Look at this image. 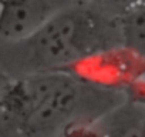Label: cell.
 I'll return each instance as SVG.
<instances>
[{
  "instance_id": "6",
  "label": "cell",
  "mask_w": 145,
  "mask_h": 137,
  "mask_svg": "<svg viewBox=\"0 0 145 137\" xmlns=\"http://www.w3.org/2000/svg\"><path fill=\"white\" fill-rule=\"evenodd\" d=\"M117 22L122 46L145 57V7Z\"/></svg>"
},
{
  "instance_id": "1",
  "label": "cell",
  "mask_w": 145,
  "mask_h": 137,
  "mask_svg": "<svg viewBox=\"0 0 145 137\" xmlns=\"http://www.w3.org/2000/svg\"><path fill=\"white\" fill-rule=\"evenodd\" d=\"M122 101L67 70L12 77L0 89V137H64Z\"/></svg>"
},
{
  "instance_id": "5",
  "label": "cell",
  "mask_w": 145,
  "mask_h": 137,
  "mask_svg": "<svg viewBox=\"0 0 145 137\" xmlns=\"http://www.w3.org/2000/svg\"><path fill=\"white\" fill-rule=\"evenodd\" d=\"M64 137H145V109L125 99L103 116L71 128Z\"/></svg>"
},
{
  "instance_id": "8",
  "label": "cell",
  "mask_w": 145,
  "mask_h": 137,
  "mask_svg": "<svg viewBox=\"0 0 145 137\" xmlns=\"http://www.w3.org/2000/svg\"><path fill=\"white\" fill-rule=\"evenodd\" d=\"M125 99L134 104L141 106L145 109V76L134 82L131 86H128L124 92Z\"/></svg>"
},
{
  "instance_id": "2",
  "label": "cell",
  "mask_w": 145,
  "mask_h": 137,
  "mask_svg": "<svg viewBox=\"0 0 145 137\" xmlns=\"http://www.w3.org/2000/svg\"><path fill=\"white\" fill-rule=\"evenodd\" d=\"M121 44L117 19L98 3L76 0L26 39L0 44V66L9 79L68 70L93 54Z\"/></svg>"
},
{
  "instance_id": "3",
  "label": "cell",
  "mask_w": 145,
  "mask_h": 137,
  "mask_svg": "<svg viewBox=\"0 0 145 137\" xmlns=\"http://www.w3.org/2000/svg\"><path fill=\"white\" fill-rule=\"evenodd\" d=\"M67 72L97 87L124 93L128 86L145 76V57L121 44L87 57Z\"/></svg>"
},
{
  "instance_id": "7",
  "label": "cell",
  "mask_w": 145,
  "mask_h": 137,
  "mask_svg": "<svg viewBox=\"0 0 145 137\" xmlns=\"http://www.w3.org/2000/svg\"><path fill=\"white\" fill-rule=\"evenodd\" d=\"M97 3L117 20L145 7V0H97Z\"/></svg>"
},
{
  "instance_id": "9",
  "label": "cell",
  "mask_w": 145,
  "mask_h": 137,
  "mask_svg": "<svg viewBox=\"0 0 145 137\" xmlns=\"http://www.w3.org/2000/svg\"><path fill=\"white\" fill-rule=\"evenodd\" d=\"M9 80V76L5 73V70L2 68V66H0V89H2L5 86V83Z\"/></svg>"
},
{
  "instance_id": "10",
  "label": "cell",
  "mask_w": 145,
  "mask_h": 137,
  "mask_svg": "<svg viewBox=\"0 0 145 137\" xmlns=\"http://www.w3.org/2000/svg\"><path fill=\"white\" fill-rule=\"evenodd\" d=\"M86 2H94V3H97V0H86Z\"/></svg>"
},
{
  "instance_id": "4",
  "label": "cell",
  "mask_w": 145,
  "mask_h": 137,
  "mask_svg": "<svg viewBox=\"0 0 145 137\" xmlns=\"http://www.w3.org/2000/svg\"><path fill=\"white\" fill-rule=\"evenodd\" d=\"M76 0H0V44L16 43Z\"/></svg>"
}]
</instances>
